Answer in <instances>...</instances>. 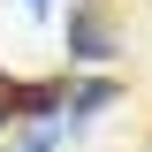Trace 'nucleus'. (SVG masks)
<instances>
[{"label":"nucleus","mask_w":152,"mask_h":152,"mask_svg":"<svg viewBox=\"0 0 152 152\" xmlns=\"http://www.w3.org/2000/svg\"><path fill=\"white\" fill-rule=\"evenodd\" d=\"M23 8H31V15H53V0H23Z\"/></svg>","instance_id":"4"},{"label":"nucleus","mask_w":152,"mask_h":152,"mask_svg":"<svg viewBox=\"0 0 152 152\" xmlns=\"http://www.w3.org/2000/svg\"><path fill=\"white\" fill-rule=\"evenodd\" d=\"M114 46H122V38H114V23L99 15L91 0H76V8H69V61L99 69V61H114Z\"/></svg>","instance_id":"1"},{"label":"nucleus","mask_w":152,"mask_h":152,"mask_svg":"<svg viewBox=\"0 0 152 152\" xmlns=\"http://www.w3.org/2000/svg\"><path fill=\"white\" fill-rule=\"evenodd\" d=\"M8 114H15V84H8V91H0V129H8Z\"/></svg>","instance_id":"3"},{"label":"nucleus","mask_w":152,"mask_h":152,"mask_svg":"<svg viewBox=\"0 0 152 152\" xmlns=\"http://www.w3.org/2000/svg\"><path fill=\"white\" fill-rule=\"evenodd\" d=\"M114 99H122V84H114V76H84V84L61 99V107H69V129H61V137H84V129H91V114H107Z\"/></svg>","instance_id":"2"}]
</instances>
